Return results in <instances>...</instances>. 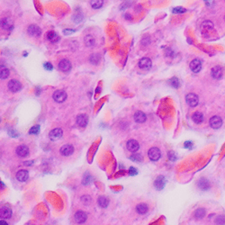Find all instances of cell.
<instances>
[{
    "mask_svg": "<svg viewBox=\"0 0 225 225\" xmlns=\"http://www.w3.org/2000/svg\"><path fill=\"white\" fill-rule=\"evenodd\" d=\"M148 155H149V158L153 160V161H157L160 159V156H161V153H160V151L156 148V147H152L150 149L149 152H148Z\"/></svg>",
    "mask_w": 225,
    "mask_h": 225,
    "instance_id": "cell-1",
    "label": "cell"
},
{
    "mask_svg": "<svg viewBox=\"0 0 225 225\" xmlns=\"http://www.w3.org/2000/svg\"><path fill=\"white\" fill-rule=\"evenodd\" d=\"M52 97H53V99H54L55 102H57V103H62V102H64L66 100L67 94L63 90H57V91L54 92Z\"/></svg>",
    "mask_w": 225,
    "mask_h": 225,
    "instance_id": "cell-2",
    "label": "cell"
},
{
    "mask_svg": "<svg viewBox=\"0 0 225 225\" xmlns=\"http://www.w3.org/2000/svg\"><path fill=\"white\" fill-rule=\"evenodd\" d=\"M186 101L189 106L195 107L198 105L199 99H198V96L195 94H188L186 96Z\"/></svg>",
    "mask_w": 225,
    "mask_h": 225,
    "instance_id": "cell-3",
    "label": "cell"
},
{
    "mask_svg": "<svg viewBox=\"0 0 225 225\" xmlns=\"http://www.w3.org/2000/svg\"><path fill=\"white\" fill-rule=\"evenodd\" d=\"M8 88L12 92H18L22 88V84L16 79H11L8 82Z\"/></svg>",
    "mask_w": 225,
    "mask_h": 225,
    "instance_id": "cell-4",
    "label": "cell"
},
{
    "mask_svg": "<svg viewBox=\"0 0 225 225\" xmlns=\"http://www.w3.org/2000/svg\"><path fill=\"white\" fill-rule=\"evenodd\" d=\"M27 32H28V34L31 36H34V37H39L41 35V29L39 26H37L35 24H31L29 25L28 29H27Z\"/></svg>",
    "mask_w": 225,
    "mask_h": 225,
    "instance_id": "cell-5",
    "label": "cell"
},
{
    "mask_svg": "<svg viewBox=\"0 0 225 225\" xmlns=\"http://www.w3.org/2000/svg\"><path fill=\"white\" fill-rule=\"evenodd\" d=\"M62 133H63V131L60 128H55L50 131L49 137L51 141H57L60 139V137L62 136Z\"/></svg>",
    "mask_w": 225,
    "mask_h": 225,
    "instance_id": "cell-6",
    "label": "cell"
},
{
    "mask_svg": "<svg viewBox=\"0 0 225 225\" xmlns=\"http://www.w3.org/2000/svg\"><path fill=\"white\" fill-rule=\"evenodd\" d=\"M59 70L63 72H68L71 69V63L69 59H61L59 62Z\"/></svg>",
    "mask_w": 225,
    "mask_h": 225,
    "instance_id": "cell-7",
    "label": "cell"
},
{
    "mask_svg": "<svg viewBox=\"0 0 225 225\" xmlns=\"http://www.w3.org/2000/svg\"><path fill=\"white\" fill-rule=\"evenodd\" d=\"M74 151V148L72 147V145L70 144H65L63 145L60 149H59V152L60 154L63 155V156H70Z\"/></svg>",
    "mask_w": 225,
    "mask_h": 225,
    "instance_id": "cell-8",
    "label": "cell"
},
{
    "mask_svg": "<svg viewBox=\"0 0 225 225\" xmlns=\"http://www.w3.org/2000/svg\"><path fill=\"white\" fill-rule=\"evenodd\" d=\"M190 69L194 73H198L200 72L202 69V62L200 59H195L192 60V62L190 63Z\"/></svg>",
    "mask_w": 225,
    "mask_h": 225,
    "instance_id": "cell-9",
    "label": "cell"
},
{
    "mask_svg": "<svg viewBox=\"0 0 225 225\" xmlns=\"http://www.w3.org/2000/svg\"><path fill=\"white\" fill-rule=\"evenodd\" d=\"M210 125L213 129H219L223 125V120L220 116H213L210 119Z\"/></svg>",
    "mask_w": 225,
    "mask_h": 225,
    "instance_id": "cell-10",
    "label": "cell"
},
{
    "mask_svg": "<svg viewBox=\"0 0 225 225\" xmlns=\"http://www.w3.org/2000/svg\"><path fill=\"white\" fill-rule=\"evenodd\" d=\"M166 185V179L163 176H159L154 182V187L157 190H162Z\"/></svg>",
    "mask_w": 225,
    "mask_h": 225,
    "instance_id": "cell-11",
    "label": "cell"
},
{
    "mask_svg": "<svg viewBox=\"0 0 225 225\" xmlns=\"http://www.w3.org/2000/svg\"><path fill=\"white\" fill-rule=\"evenodd\" d=\"M86 213L83 211H78L75 213V221L78 224H82L86 221Z\"/></svg>",
    "mask_w": 225,
    "mask_h": 225,
    "instance_id": "cell-12",
    "label": "cell"
},
{
    "mask_svg": "<svg viewBox=\"0 0 225 225\" xmlns=\"http://www.w3.org/2000/svg\"><path fill=\"white\" fill-rule=\"evenodd\" d=\"M16 154L19 157L25 158L29 155V149L25 145H20L16 148Z\"/></svg>",
    "mask_w": 225,
    "mask_h": 225,
    "instance_id": "cell-13",
    "label": "cell"
},
{
    "mask_svg": "<svg viewBox=\"0 0 225 225\" xmlns=\"http://www.w3.org/2000/svg\"><path fill=\"white\" fill-rule=\"evenodd\" d=\"M13 26H14V24H13V21L10 18L6 17V18L2 19V21H1V27L3 29H5L6 31H10V30L13 29Z\"/></svg>",
    "mask_w": 225,
    "mask_h": 225,
    "instance_id": "cell-14",
    "label": "cell"
},
{
    "mask_svg": "<svg viewBox=\"0 0 225 225\" xmlns=\"http://www.w3.org/2000/svg\"><path fill=\"white\" fill-rule=\"evenodd\" d=\"M151 65H152V62L149 58H142L139 61V67L142 70H149V69H151Z\"/></svg>",
    "mask_w": 225,
    "mask_h": 225,
    "instance_id": "cell-15",
    "label": "cell"
},
{
    "mask_svg": "<svg viewBox=\"0 0 225 225\" xmlns=\"http://www.w3.org/2000/svg\"><path fill=\"white\" fill-rule=\"evenodd\" d=\"M126 146H127V149L130 151L131 152H135V151H137L139 150V148H140L139 143H138L137 141H135V140H130V141H128V142H127V144H126Z\"/></svg>",
    "mask_w": 225,
    "mask_h": 225,
    "instance_id": "cell-16",
    "label": "cell"
},
{
    "mask_svg": "<svg viewBox=\"0 0 225 225\" xmlns=\"http://www.w3.org/2000/svg\"><path fill=\"white\" fill-rule=\"evenodd\" d=\"M211 74H212V77L215 79H220L222 77H223V69L219 66H216L212 69L211 71Z\"/></svg>",
    "mask_w": 225,
    "mask_h": 225,
    "instance_id": "cell-17",
    "label": "cell"
},
{
    "mask_svg": "<svg viewBox=\"0 0 225 225\" xmlns=\"http://www.w3.org/2000/svg\"><path fill=\"white\" fill-rule=\"evenodd\" d=\"M88 122V118L86 115H79L77 117V124L79 127H86Z\"/></svg>",
    "mask_w": 225,
    "mask_h": 225,
    "instance_id": "cell-18",
    "label": "cell"
},
{
    "mask_svg": "<svg viewBox=\"0 0 225 225\" xmlns=\"http://www.w3.org/2000/svg\"><path fill=\"white\" fill-rule=\"evenodd\" d=\"M29 178V174H28V171H26V170H24V169H22V170H19L17 173H16V178H17V180H19L20 182H24V181H26L27 179Z\"/></svg>",
    "mask_w": 225,
    "mask_h": 225,
    "instance_id": "cell-19",
    "label": "cell"
},
{
    "mask_svg": "<svg viewBox=\"0 0 225 225\" xmlns=\"http://www.w3.org/2000/svg\"><path fill=\"white\" fill-rule=\"evenodd\" d=\"M134 120L136 123H142L146 121V115L143 113V112H141V111H137L135 114H134Z\"/></svg>",
    "mask_w": 225,
    "mask_h": 225,
    "instance_id": "cell-20",
    "label": "cell"
},
{
    "mask_svg": "<svg viewBox=\"0 0 225 225\" xmlns=\"http://www.w3.org/2000/svg\"><path fill=\"white\" fill-rule=\"evenodd\" d=\"M0 214H1V217L2 218H4V219H9L12 216V211L8 207H2L1 208V211H0Z\"/></svg>",
    "mask_w": 225,
    "mask_h": 225,
    "instance_id": "cell-21",
    "label": "cell"
},
{
    "mask_svg": "<svg viewBox=\"0 0 225 225\" xmlns=\"http://www.w3.org/2000/svg\"><path fill=\"white\" fill-rule=\"evenodd\" d=\"M213 24L211 22V21H205V22H203V24H202V26H201V29H202V32L204 34V32L205 33H208V32H210L211 30H213Z\"/></svg>",
    "mask_w": 225,
    "mask_h": 225,
    "instance_id": "cell-22",
    "label": "cell"
},
{
    "mask_svg": "<svg viewBox=\"0 0 225 225\" xmlns=\"http://www.w3.org/2000/svg\"><path fill=\"white\" fill-rule=\"evenodd\" d=\"M198 187L202 190H207L210 187V183L207 179L205 178H201L198 182Z\"/></svg>",
    "mask_w": 225,
    "mask_h": 225,
    "instance_id": "cell-23",
    "label": "cell"
},
{
    "mask_svg": "<svg viewBox=\"0 0 225 225\" xmlns=\"http://www.w3.org/2000/svg\"><path fill=\"white\" fill-rule=\"evenodd\" d=\"M84 42L86 47H92L95 44V38L92 35L88 34L84 38Z\"/></svg>",
    "mask_w": 225,
    "mask_h": 225,
    "instance_id": "cell-24",
    "label": "cell"
},
{
    "mask_svg": "<svg viewBox=\"0 0 225 225\" xmlns=\"http://www.w3.org/2000/svg\"><path fill=\"white\" fill-rule=\"evenodd\" d=\"M148 210H149V207L145 203H140L136 206V211L139 214H145L148 212Z\"/></svg>",
    "mask_w": 225,
    "mask_h": 225,
    "instance_id": "cell-25",
    "label": "cell"
},
{
    "mask_svg": "<svg viewBox=\"0 0 225 225\" xmlns=\"http://www.w3.org/2000/svg\"><path fill=\"white\" fill-rule=\"evenodd\" d=\"M47 38L48 40H49L50 42H52V43L57 42L59 40V35H58L56 33H54V32H49L47 34Z\"/></svg>",
    "mask_w": 225,
    "mask_h": 225,
    "instance_id": "cell-26",
    "label": "cell"
},
{
    "mask_svg": "<svg viewBox=\"0 0 225 225\" xmlns=\"http://www.w3.org/2000/svg\"><path fill=\"white\" fill-rule=\"evenodd\" d=\"M192 120L195 123H201L203 121V114L199 113V112H195V114H193L192 115Z\"/></svg>",
    "mask_w": 225,
    "mask_h": 225,
    "instance_id": "cell-27",
    "label": "cell"
},
{
    "mask_svg": "<svg viewBox=\"0 0 225 225\" xmlns=\"http://www.w3.org/2000/svg\"><path fill=\"white\" fill-rule=\"evenodd\" d=\"M104 1L103 0H91L90 1V5L94 9H98L103 6Z\"/></svg>",
    "mask_w": 225,
    "mask_h": 225,
    "instance_id": "cell-28",
    "label": "cell"
},
{
    "mask_svg": "<svg viewBox=\"0 0 225 225\" xmlns=\"http://www.w3.org/2000/svg\"><path fill=\"white\" fill-rule=\"evenodd\" d=\"M108 199H107L106 197H105V196H100L99 198H98V204L102 207V208H106L107 207V205H108Z\"/></svg>",
    "mask_w": 225,
    "mask_h": 225,
    "instance_id": "cell-29",
    "label": "cell"
},
{
    "mask_svg": "<svg viewBox=\"0 0 225 225\" xmlns=\"http://www.w3.org/2000/svg\"><path fill=\"white\" fill-rule=\"evenodd\" d=\"M205 215V210L203 208H199L195 212V217L196 219H202Z\"/></svg>",
    "mask_w": 225,
    "mask_h": 225,
    "instance_id": "cell-30",
    "label": "cell"
},
{
    "mask_svg": "<svg viewBox=\"0 0 225 225\" xmlns=\"http://www.w3.org/2000/svg\"><path fill=\"white\" fill-rule=\"evenodd\" d=\"M9 76V70L6 68H2L1 69V72H0V78L1 79H6L7 77Z\"/></svg>",
    "mask_w": 225,
    "mask_h": 225,
    "instance_id": "cell-31",
    "label": "cell"
},
{
    "mask_svg": "<svg viewBox=\"0 0 225 225\" xmlns=\"http://www.w3.org/2000/svg\"><path fill=\"white\" fill-rule=\"evenodd\" d=\"M215 223L217 225H224L225 224V217L224 216H217V218L215 219Z\"/></svg>",
    "mask_w": 225,
    "mask_h": 225,
    "instance_id": "cell-32",
    "label": "cell"
},
{
    "mask_svg": "<svg viewBox=\"0 0 225 225\" xmlns=\"http://www.w3.org/2000/svg\"><path fill=\"white\" fill-rule=\"evenodd\" d=\"M99 59H100L99 55H97V54H93V55L90 57L89 60H90V62H91L93 65H96V64L99 62Z\"/></svg>",
    "mask_w": 225,
    "mask_h": 225,
    "instance_id": "cell-33",
    "label": "cell"
},
{
    "mask_svg": "<svg viewBox=\"0 0 225 225\" xmlns=\"http://www.w3.org/2000/svg\"><path fill=\"white\" fill-rule=\"evenodd\" d=\"M169 83H170V85H171L173 87H175V88H178V86H179V81H178V78H171L170 81H169Z\"/></svg>",
    "mask_w": 225,
    "mask_h": 225,
    "instance_id": "cell-34",
    "label": "cell"
},
{
    "mask_svg": "<svg viewBox=\"0 0 225 225\" xmlns=\"http://www.w3.org/2000/svg\"><path fill=\"white\" fill-rule=\"evenodd\" d=\"M81 201H82V203H85V204H89V203H91V197H90L89 195H83V196L81 197Z\"/></svg>",
    "mask_w": 225,
    "mask_h": 225,
    "instance_id": "cell-35",
    "label": "cell"
},
{
    "mask_svg": "<svg viewBox=\"0 0 225 225\" xmlns=\"http://www.w3.org/2000/svg\"><path fill=\"white\" fill-rule=\"evenodd\" d=\"M39 131H40V126L39 125H35V126H34V127L31 128L29 133L30 134H37V133H39Z\"/></svg>",
    "mask_w": 225,
    "mask_h": 225,
    "instance_id": "cell-36",
    "label": "cell"
},
{
    "mask_svg": "<svg viewBox=\"0 0 225 225\" xmlns=\"http://www.w3.org/2000/svg\"><path fill=\"white\" fill-rule=\"evenodd\" d=\"M131 160H134V161H137V162H140L142 160V157L141 155H133L131 157Z\"/></svg>",
    "mask_w": 225,
    "mask_h": 225,
    "instance_id": "cell-37",
    "label": "cell"
},
{
    "mask_svg": "<svg viewBox=\"0 0 225 225\" xmlns=\"http://www.w3.org/2000/svg\"><path fill=\"white\" fill-rule=\"evenodd\" d=\"M186 12V9L182 8V7H176L173 9V13L174 14H181V13Z\"/></svg>",
    "mask_w": 225,
    "mask_h": 225,
    "instance_id": "cell-38",
    "label": "cell"
},
{
    "mask_svg": "<svg viewBox=\"0 0 225 225\" xmlns=\"http://www.w3.org/2000/svg\"><path fill=\"white\" fill-rule=\"evenodd\" d=\"M44 68H45L47 70H52V69H53L52 65H51L50 62H47V63H45V64H44Z\"/></svg>",
    "mask_w": 225,
    "mask_h": 225,
    "instance_id": "cell-39",
    "label": "cell"
},
{
    "mask_svg": "<svg viewBox=\"0 0 225 225\" xmlns=\"http://www.w3.org/2000/svg\"><path fill=\"white\" fill-rule=\"evenodd\" d=\"M192 142H185V144H184V148H186V149H191L192 148Z\"/></svg>",
    "mask_w": 225,
    "mask_h": 225,
    "instance_id": "cell-40",
    "label": "cell"
},
{
    "mask_svg": "<svg viewBox=\"0 0 225 225\" xmlns=\"http://www.w3.org/2000/svg\"><path fill=\"white\" fill-rule=\"evenodd\" d=\"M137 170H136V168H134V167H131L130 170H129V173H130V175H136L137 174Z\"/></svg>",
    "mask_w": 225,
    "mask_h": 225,
    "instance_id": "cell-41",
    "label": "cell"
},
{
    "mask_svg": "<svg viewBox=\"0 0 225 225\" xmlns=\"http://www.w3.org/2000/svg\"><path fill=\"white\" fill-rule=\"evenodd\" d=\"M168 157H169V158H171V159H172V160H174V159H176V156H175V155H173V152L168 153Z\"/></svg>",
    "mask_w": 225,
    "mask_h": 225,
    "instance_id": "cell-42",
    "label": "cell"
},
{
    "mask_svg": "<svg viewBox=\"0 0 225 225\" xmlns=\"http://www.w3.org/2000/svg\"><path fill=\"white\" fill-rule=\"evenodd\" d=\"M72 33H74V31H70V30H65L64 31V34H72Z\"/></svg>",
    "mask_w": 225,
    "mask_h": 225,
    "instance_id": "cell-43",
    "label": "cell"
},
{
    "mask_svg": "<svg viewBox=\"0 0 225 225\" xmlns=\"http://www.w3.org/2000/svg\"><path fill=\"white\" fill-rule=\"evenodd\" d=\"M124 17H125L126 19H128V20H131V17L130 15H129V14H126V15H125Z\"/></svg>",
    "mask_w": 225,
    "mask_h": 225,
    "instance_id": "cell-44",
    "label": "cell"
},
{
    "mask_svg": "<svg viewBox=\"0 0 225 225\" xmlns=\"http://www.w3.org/2000/svg\"><path fill=\"white\" fill-rule=\"evenodd\" d=\"M0 225H7V223H6L5 221H3V220H2V221L0 222Z\"/></svg>",
    "mask_w": 225,
    "mask_h": 225,
    "instance_id": "cell-45",
    "label": "cell"
}]
</instances>
